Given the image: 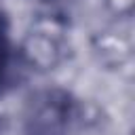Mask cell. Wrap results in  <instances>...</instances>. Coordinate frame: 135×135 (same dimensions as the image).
<instances>
[{
  "label": "cell",
  "instance_id": "2",
  "mask_svg": "<svg viewBox=\"0 0 135 135\" xmlns=\"http://www.w3.org/2000/svg\"><path fill=\"white\" fill-rule=\"evenodd\" d=\"M11 57H13V46H11V38H8V23H6V17L0 13V91L6 82Z\"/></svg>",
  "mask_w": 135,
  "mask_h": 135
},
{
  "label": "cell",
  "instance_id": "1",
  "mask_svg": "<svg viewBox=\"0 0 135 135\" xmlns=\"http://www.w3.org/2000/svg\"><path fill=\"white\" fill-rule=\"evenodd\" d=\"M70 114L72 103L68 95L59 91H46L36 103H32L30 135H63Z\"/></svg>",
  "mask_w": 135,
  "mask_h": 135
}]
</instances>
